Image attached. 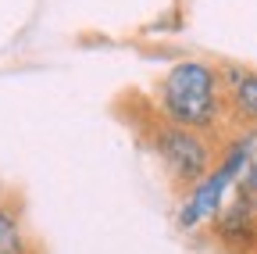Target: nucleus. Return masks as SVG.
<instances>
[{
  "instance_id": "1",
  "label": "nucleus",
  "mask_w": 257,
  "mask_h": 254,
  "mask_svg": "<svg viewBox=\"0 0 257 254\" xmlns=\"http://www.w3.org/2000/svg\"><path fill=\"white\" fill-rule=\"evenodd\" d=\"M154 111L179 129H193L214 140L229 136L225 86H221L218 65H211V61H200V57L175 61L154 90Z\"/></svg>"
},
{
  "instance_id": "2",
  "label": "nucleus",
  "mask_w": 257,
  "mask_h": 254,
  "mask_svg": "<svg viewBox=\"0 0 257 254\" xmlns=\"http://www.w3.org/2000/svg\"><path fill=\"white\" fill-rule=\"evenodd\" d=\"M143 140L147 147L157 154L161 168H165L168 183L186 194L193 190L221 157V143L225 140H214V136H204V133H193V129H179V125L165 122L154 108L147 115V125H143Z\"/></svg>"
},
{
  "instance_id": "3",
  "label": "nucleus",
  "mask_w": 257,
  "mask_h": 254,
  "mask_svg": "<svg viewBox=\"0 0 257 254\" xmlns=\"http://www.w3.org/2000/svg\"><path fill=\"white\" fill-rule=\"evenodd\" d=\"M243 161H246L243 140H239V133H229V136H225V143H221L218 165H214L197 186H193V190H186V194L179 197L175 222H179L182 233H197L204 222H214V215L225 208L229 194L236 190V179H239V172H243Z\"/></svg>"
},
{
  "instance_id": "4",
  "label": "nucleus",
  "mask_w": 257,
  "mask_h": 254,
  "mask_svg": "<svg viewBox=\"0 0 257 254\" xmlns=\"http://www.w3.org/2000/svg\"><path fill=\"white\" fill-rule=\"evenodd\" d=\"M211 233L225 254H257V211L232 194V201H225V208L214 215Z\"/></svg>"
},
{
  "instance_id": "5",
  "label": "nucleus",
  "mask_w": 257,
  "mask_h": 254,
  "mask_svg": "<svg viewBox=\"0 0 257 254\" xmlns=\"http://www.w3.org/2000/svg\"><path fill=\"white\" fill-rule=\"evenodd\" d=\"M218 72L229 104V125H236V133H257V72L232 61L218 65Z\"/></svg>"
},
{
  "instance_id": "6",
  "label": "nucleus",
  "mask_w": 257,
  "mask_h": 254,
  "mask_svg": "<svg viewBox=\"0 0 257 254\" xmlns=\"http://www.w3.org/2000/svg\"><path fill=\"white\" fill-rule=\"evenodd\" d=\"M0 254H32V243H29L22 218L8 204H0Z\"/></svg>"
}]
</instances>
